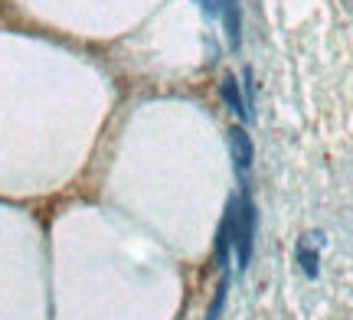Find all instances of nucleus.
Instances as JSON below:
<instances>
[{"label":"nucleus","mask_w":353,"mask_h":320,"mask_svg":"<svg viewBox=\"0 0 353 320\" xmlns=\"http://www.w3.org/2000/svg\"><path fill=\"white\" fill-rule=\"evenodd\" d=\"M255 245V206L249 196H239V213H236V268L245 271L252 262Z\"/></svg>","instance_id":"nucleus-1"},{"label":"nucleus","mask_w":353,"mask_h":320,"mask_svg":"<svg viewBox=\"0 0 353 320\" xmlns=\"http://www.w3.org/2000/svg\"><path fill=\"white\" fill-rule=\"evenodd\" d=\"M236 213H239V196H229L223 219H219V229H216V245H213V255L219 268H229V258L236 252Z\"/></svg>","instance_id":"nucleus-2"},{"label":"nucleus","mask_w":353,"mask_h":320,"mask_svg":"<svg viewBox=\"0 0 353 320\" xmlns=\"http://www.w3.org/2000/svg\"><path fill=\"white\" fill-rule=\"evenodd\" d=\"M226 144H229V157H232V167H236V173L245 177V170L252 167L255 160V147H252V138L245 134L242 125H232L226 131Z\"/></svg>","instance_id":"nucleus-3"},{"label":"nucleus","mask_w":353,"mask_h":320,"mask_svg":"<svg viewBox=\"0 0 353 320\" xmlns=\"http://www.w3.org/2000/svg\"><path fill=\"white\" fill-rule=\"evenodd\" d=\"M321 248H324V235L321 232H307V235L298 239L294 258H298V268L307 278H317V271H321Z\"/></svg>","instance_id":"nucleus-4"},{"label":"nucleus","mask_w":353,"mask_h":320,"mask_svg":"<svg viewBox=\"0 0 353 320\" xmlns=\"http://www.w3.org/2000/svg\"><path fill=\"white\" fill-rule=\"evenodd\" d=\"M219 20H223V33H226L229 50L242 46V0H219Z\"/></svg>","instance_id":"nucleus-5"},{"label":"nucleus","mask_w":353,"mask_h":320,"mask_svg":"<svg viewBox=\"0 0 353 320\" xmlns=\"http://www.w3.org/2000/svg\"><path fill=\"white\" fill-rule=\"evenodd\" d=\"M219 95H223V102L232 115L239 118V121H249V111H245V98H242V82L236 76H226L223 78V85H219Z\"/></svg>","instance_id":"nucleus-6"},{"label":"nucleus","mask_w":353,"mask_h":320,"mask_svg":"<svg viewBox=\"0 0 353 320\" xmlns=\"http://www.w3.org/2000/svg\"><path fill=\"white\" fill-rule=\"evenodd\" d=\"M226 291H229V278H223V281L216 284V295H213V304H210V310H206V320H219V314H223V304H226Z\"/></svg>","instance_id":"nucleus-7"},{"label":"nucleus","mask_w":353,"mask_h":320,"mask_svg":"<svg viewBox=\"0 0 353 320\" xmlns=\"http://www.w3.org/2000/svg\"><path fill=\"white\" fill-rule=\"evenodd\" d=\"M193 3H196L206 17H219V0H193Z\"/></svg>","instance_id":"nucleus-8"}]
</instances>
